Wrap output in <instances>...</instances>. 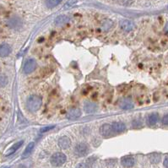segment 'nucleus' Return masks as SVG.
Here are the masks:
<instances>
[{"label":"nucleus","instance_id":"obj_1","mask_svg":"<svg viewBox=\"0 0 168 168\" xmlns=\"http://www.w3.org/2000/svg\"><path fill=\"white\" fill-rule=\"evenodd\" d=\"M42 104V100L37 95H31L29 96L26 101V107L28 110L31 112H37Z\"/></svg>","mask_w":168,"mask_h":168},{"label":"nucleus","instance_id":"obj_2","mask_svg":"<svg viewBox=\"0 0 168 168\" xmlns=\"http://www.w3.org/2000/svg\"><path fill=\"white\" fill-rule=\"evenodd\" d=\"M66 160H67V157L63 153L57 152V153H54L53 155L51 156L50 162L53 167H60L62 165H63L66 162Z\"/></svg>","mask_w":168,"mask_h":168},{"label":"nucleus","instance_id":"obj_3","mask_svg":"<svg viewBox=\"0 0 168 168\" xmlns=\"http://www.w3.org/2000/svg\"><path fill=\"white\" fill-rule=\"evenodd\" d=\"M36 62L34 58H29L26 61L24 67H23V71L25 74H31L32 73L34 70L36 68Z\"/></svg>","mask_w":168,"mask_h":168},{"label":"nucleus","instance_id":"obj_4","mask_svg":"<svg viewBox=\"0 0 168 168\" xmlns=\"http://www.w3.org/2000/svg\"><path fill=\"white\" fill-rule=\"evenodd\" d=\"M88 150H89V148H88V145L86 144L80 143L74 148V154L77 156L82 157V156H85L87 154Z\"/></svg>","mask_w":168,"mask_h":168},{"label":"nucleus","instance_id":"obj_5","mask_svg":"<svg viewBox=\"0 0 168 168\" xmlns=\"http://www.w3.org/2000/svg\"><path fill=\"white\" fill-rule=\"evenodd\" d=\"M114 131H113V128L111 124H108V123H104L102 124L100 128V135L105 138H107L110 137L113 135Z\"/></svg>","mask_w":168,"mask_h":168},{"label":"nucleus","instance_id":"obj_6","mask_svg":"<svg viewBox=\"0 0 168 168\" xmlns=\"http://www.w3.org/2000/svg\"><path fill=\"white\" fill-rule=\"evenodd\" d=\"M81 114H82V112H81L80 109H79V108L77 107H74L71 108L68 112L66 117H67V118L68 120H76V119H78L80 117Z\"/></svg>","mask_w":168,"mask_h":168},{"label":"nucleus","instance_id":"obj_7","mask_svg":"<svg viewBox=\"0 0 168 168\" xmlns=\"http://www.w3.org/2000/svg\"><path fill=\"white\" fill-rule=\"evenodd\" d=\"M118 106L123 110H128L134 107V103L129 98H122L118 102Z\"/></svg>","mask_w":168,"mask_h":168},{"label":"nucleus","instance_id":"obj_8","mask_svg":"<svg viewBox=\"0 0 168 168\" xmlns=\"http://www.w3.org/2000/svg\"><path fill=\"white\" fill-rule=\"evenodd\" d=\"M58 145L63 149H68L71 145V140L67 136H62L58 140Z\"/></svg>","mask_w":168,"mask_h":168},{"label":"nucleus","instance_id":"obj_9","mask_svg":"<svg viewBox=\"0 0 168 168\" xmlns=\"http://www.w3.org/2000/svg\"><path fill=\"white\" fill-rule=\"evenodd\" d=\"M22 25L21 20L18 17H12L8 21V26L11 29H18Z\"/></svg>","mask_w":168,"mask_h":168},{"label":"nucleus","instance_id":"obj_10","mask_svg":"<svg viewBox=\"0 0 168 168\" xmlns=\"http://www.w3.org/2000/svg\"><path fill=\"white\" fill-rule=\"evenodd\" d=\"M11 51H12L11 47L9 44H7V43L0 44V57H2V58L8 57L11 53Z\"/></svg>","mask_w":168,"mask_h":168},{"label":"nucleus","instance_id":"obj_11","mask_svg":"<svg viewBox=\"0 0 168 168\" xmlns=\"http://www.w3.org/2000/svg\"><path fill=\"white\" fill-rule=\"evenodd\" d=\"M135 158L130 155L123 156L121 159V164L125 167H132L135 165Z\"/></svg>","mask_w":168,"mask_h":168},{"label":"nucleus","instance_id":"obj_12","mask_svg":"<svg viewBox=\"0 0 168 168\" xmlns=\"http://www.w3.org/2000/svg\"><path fill=\"white\" fill-rule=\"evenodd\" d=\"M120 26L124 31L129 32L134 29V23L128 20H122L120 21Z\"/></svg>","mask_w":168,"mask_h":168},{"label":"nucleus","instance_id":"obj_13","mask_svg":"<svg viewBox=\"0 0 168 168\" xmlns=\"http://www.w3.org/2000/svg\"><path fill=\"white\" fill-rule=\"evenodd\" d=\"M84 110L85 112L90 114V113H94L97 111V105L94 103V102H85V107H84Z\"/></svg>","mask_w":168,"mask_h":168},{"label":"nucleus","instance_id":"obj_14","mask_svg":"<svg viewBox=\"0 0 168 168\" xmlns=\"http://www.w3.org/2000/svg\"><path fill=\"white\" fill-rule=\"evenodd\" d=\"M69 21V17L65 15V14H61L59 16H58L55 19V24L58 26H63L64 25H66Z\"/></svg>","mask_w":168,"mask_h":168},{"label":"nucleus","instance_id":"obj_15","mask_svg":"<svg viewBox=\"0 0 168 168\" xmlns=\"http://www.w3.org/2000/svg\"><path fill=\"white\" fill-rule=\"evenodd\" d=\"M23 143H24L23 140H20V141L16 142L15 144H14L13 145L7 150L6 153H5V155H6V156H9V155H13L14 153H15V152L18 150V149H20V147L22 146Z\"/></svg>","mask_w":168,"mask_h":168},{"label":"nucleus","instance_id":"obj_16","mask_svg":"<svg viewBox=\"0 0 168 168\" xmlns=\"http://www.w3.org/2000/svg\"><path fill=\"white\" fill-rule=\"evenodd\" d=\"M114 133H122L126 130V126L121 122H114L112 124Z\"/></svg>","mask_w":168,"mask_h":168},{"label":"nucleus","instance_id":"obj_17","mask_svg":"<svg viewBox=\"0 0 168 168\" xmlns=\"http://www.w3.org/2000/svg\"><path fill=\"white\" fill-rule=\"evenodd\" d=\"M158 119H159V115L157 113H155V112L150 113L147 117V124L149 126H154L158 122Z\"/></svg>","mask_w":168,"mask_h":168},{"label":"nucleus","instance_id":"obj_18","mask_svg":"<svg viewBox=\"0 0 168 168\" xmlns=\"http://www.w3.org/2000/svg\"><path fill=\"white\" fill-rule=\"evenodd\" d=\"M34 146H35L34 142L29 143L28 145L26 146V148L25 149L23 154H22V158H27V157H29L30 155L31 154V151H32V149H34Z\"/></svg>","mask_w":168,"mask_h":168},{"label":"nucleus","instance_id":"obj_19","mask_svg":"<svg viewBox=\"0 0 168 168\" xmlns=\"http://www.w3.org/2000/svg\"><path fill=\"white\" fill-rule=\"evenodd\" d=\"M63 0H45V4L46 6L49 9H53L55 8L56 6H58Z\"/></svg>","mask_w":168,"mask_h":168},{"label":"nucleus","instance_id":"obj_20","mask_svg":"<svg viewBox=\"0 0 168 168\" xmlns=\"http://www.w3.org/2000/svg\"><path fill=\"white\" fill-rule=\"evenodd\" d=\"M112 25H113V22H112V20H105L103 22H102V24H101L102 30H103V31H107L110 30V29L112 28Z\"/></svg>","mask_w":168,"mask_h":168},{"label":"nucleus","instance_id":"obj_21","mask_svg":"<svg viewBox=\"0 0 168 168\" xmlns=\"http://www.w3.org/2000/svg\"><path fill=\"white\" fill-rule=\"evenodd\" d=\"M149 160L152 163H158L161 160V155L158 154H151L149 155Z\"/></svg>","mask_w":168,"mask_h":168},{"label":"nucleus","instance_id":"obj_22","mask_svg":"<svg viewBox=\"0 0 168 168\" xmlns=\"http://www.w3.org/2000/svg\"><path fill=\"white\" fill-rule=\"evenodd\" d=\"M8 84V78L4 75H0V87H4Z\"/></svg>","mask_w":168,"mask_h":168},{"label":"nucleus","instance_id":"obj_23","mask_svg":"<svg viewBox=\"0 0 168 168\" xmlns=\"http://www.w3.org/2000/svg\"><path fill=\"white\" fill-rule=\"evenodd\" d=\"M141 126V122L140 121L139 119H135L132 122V127L134 128H139Z\"/></svg>","mask_w":168,"mask_h":168},{"label":"nucleus","instance_id":"obj_24","mask_svg":"<svg viewBox=\"0 0 168 168\" xmlns=\"http://www.w3.org/2000/svg\"><path fill=\"white\" fill-rule=\"evenodd\" d=\"M162 122L163 125H168V114H166L162 117Z\"/></svg>","mask_w":168,"mask_h":168},{"label":"nucleus","instance_id":"obj_25","mask_svg":"<svg viewBox=\"0 0 168 168\" xmlns=\"http://www.w3.org/2000/svg\"><path fill=\"white\" fill-rule=\"evenodd\" d=\"M75 168H89V166L85 163H80L76 166Z\"/></svg>","mask_w":168,"mask_h":168},{"label":"nucleus","instance_id":"obj_26","mask_svg":"<svg viewBox=\"0 0 168 168\" xmlns=\"http://www.w3.org/2000/svg\"><path fill=\"white\" fill-rule=\"evenodd\" d=\"M54 126H49V127H46V128H43L41 129V133H46L47 131L48 130H50V129H52V128H53Z\"/></svg>","mask_w":168,"mask_h":168},{"label":"nucleus","instance_id":"obj_27","mask_svg":"<svg viewBox=\"0 0 168 168\" xmlns=\"http://www.w3.org/2000/svg\"><path fill=\"white\" fill-rule=\"evenodd\" d=\"M163 164H164V167H165L168 168V156H167V157L165 158Z\"/></svg>","mask_w":168,"mask_h":168},{"label":"nucleus","instance_id":"obj_28","mask_svg":"<svg viewBox=\"0 0 168 168\" xmlns=\"http://www.w3.org/2000/svg\"><path fill=\"white\" fill-rule=\"evenodd\" d=\"M164 31L168 35V22L166 24V26L164 27Z\"/></svg>","mask_w":168,"mask_h":168},{"label":"nucleus","instance_id":"obj_29","mask_svg":"<svg viewBox=\"0 0 168 168\" xmlns=\"http://www.w3.org/2000/svg\"><path fill=\"white\" fill-rule=\"evenodd\" d=\"M2 168H9V167H4Z\"/></svg>","mask_w":168,"mask_h":168}]
</instances>
